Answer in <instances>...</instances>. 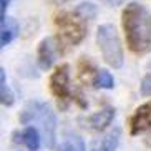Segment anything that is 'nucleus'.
Segmentation results:
<instances>
[{
    "label": "nucleus",
    "instance_id": "1",
    "mask_svg": "<svg viewBox=\"0 0 151 151\" xmlns=\"http://www.w3.org/2000/svg\"><path fill=\"white\" fill-rule=\"evenodd\" d=\"M121 23L128 48L136 55L146 53L151 48V14L141 4L133 2L123 10Z\"/></svg>",
    "mask_w": 151,
    "mask_h": 151
},
{
    "label": "nucleus",
    "instance_id": "2",
    "mask_svg": "<svg viewBox=\"0 0 151 151\" xmlns=\"http://www.w3.org/2000/svg\"><path fill=\"white\" fill-rule=\"evenodd\" d=\"M55 28H57V37L55 43L57 50L60 53H67L70 48L76 47L83 42V38L88 33V25L81 15L76 14V10H62L55 15Z\"/></svg>",
    "mask_w": 151,
    "mask_h": 151
},
{
    "label": "nucleus",
    "instance_id": "3",
    "mask_svg": "<svg viewBox=\"0 0 151 151\" xmlns=\"http://www.w3.org/2000/svg\"><path fill=\"white\" fill-rule=\"evenodd\" d=\"M32 121H38L42 124L45 145L48 148H53L55 141H57V118H55L52 108L47 103L38 101V100L27 103V106L20 113V123L27 124Z\"/></svg>",
    "mask_w": 151,
    "mask_h": 151
},
{
    "label": "nucleus",
    "instance_id": "4",
    "mask_svg": "<svg viewBox=\"0 0 151 151\" xmlns=\"http://www.w3.org/2000/svg\"><path fill=\"white\" fill-rule=\"evenodd\" d=\"M96 43L98 48L101 52L105 62L113 68H121L124 62L123 57V48H121L120 37L116 33L115 27L110 23H103L100 25L96 32Z\"/></svg>",
    "mask_w": 151,
    "mask_h": 151
},
{
    "label": "nucleus",
    "instance_id": "5",
    "mask_svg": "<svg viewBox=\"0 0 151 151\" xmlns=\"http://www.w3.org/2000/svg\"><path fill=\"white\" fill-rule=\"evenodd\" d=\"M50 91L57 98L58 106L62 110H67L68 103L71 101V91H70V67L67 63H62L55 68V71L50 75Z\"/></svg>",
    "mask_w": 151,
    "mask_h": 151
},
{
    "label": "nucleus",
    "instance_id": "6",
    "mask_svg": "<svg viewBox=\"0 0 151 151\" xmlns=\"http://www.w3.org/2000/svg\"><path fill=\"white\" fill-rule=\"evenodd\" d=\"M128 126L131 136H136V134L151 129V101L145 103L134 110V113L128 120Z\"/></svg>",
    "mask_w": 151,
    "mask_h": 151
},
{
    "label": "nucleus",
    "instance_id": "7",
    "mask_svg": "<svg viewBox=\"0 0 151 151\" xmlns=\"http://www.w3.org/2000/svg\"><path fill=\"white\" fill-rule=\"evenodd\" d=\"M115 115H116L115 108L106 106V108H103V110L96 111V113H93V115H90L88 118H85L83 123H85V126H86L88 129H93V131H103V129L113 121Z\"/></svg>",
    "mask_w": 151,
    "mask_h": 151
},
{
    "label": "nucleus",
    "instance_id": "8",
    "mask_svg": "<svg viewBox=\"0 0 151 151\" xmlns=\"http://www.w3.org/2000/svg\"><path fill=\"white\" fill-rule=\"evenodd\" d=\"M78 70V80L85 86H96V78H98V68L95 63L90 60V57H81L76 65Z\"/></svg>",
    "mask_w": 151,
    "mask_h": 151
},
{
    "label": "nucleus",
    "instance_id": "9",
    "mask_svg": "<svg viewBox=\"0 0 151 151\" xmlns=\"http://www.w3.org/2000/svg\"><path fill=\"white\" fill-rule=\"evenodd\" d=\"M38 65L42 70H48L53 65L55 58V48H53V40L52 38H43L38 45Z\"/></svg>",
    "mask_w": 151,
    "mask_h": 151
},
{
    "label": "nucleus",
    "instance_id": "10",
    "mask_svg": "<svg viewBox=\"0 0 151 151\" xmlns=\"http://www.w3.org/2000/svg\"><path fill=\"white\" fill-rule=\"evenodd\" d=\"M18 33V23L14 18L5 17L0 20V47L4 48L14 40Z\"/></svg>",
    "mask_w": 151,
    "mask_h": 151
},
{
    "label": "nucleus",
    "instance_id": "11",
    "mask_svg": "<svg viewBox=\"0 0 151 151\" xmlns=\"http://www.w3.org/2000/svg\"><path fill=\"white\" fill-rule=\"evenodd\" d=\"M20 141L30 151H37L40 148V134H38V129L33 128V126H27L20 133Z\"/></svg>",
    "mask_w": 151,
    "mask_h": 151
},
{
    "label": "nucleus",
    "instance_id": "12",
    "mask_svg": "<svg viewBox=\"0 0 151 151\" xmlns=\"http://www.w3.org/2000/svg\"><path fill=\"white\" fill-rule=\"evenodd\" d=\"M58 151H85V143L78 134L67 133L58 146Z\"/></svg>",
    "mask_w": 151,
    "mask_h": 151
},
{
    "label": "nucleus",
    "instance_id": "13",
    "mask_svg": "<svg viewBox=\"0 0 151 151\" xmlns=\"http://www.w3.org/2000/svg\"><path fill=\"white\" fill-rule=\"evenodd\" d=\"M0 98H2V105L4 106H12L14 105V93H12L10 86L7 85L4 68L0 70Z\"/></svg>",
    "mask_w": 151,
    "mask_h": 151
},
{
    "label": "nucleus",
    "instance_id": "14",
    "mask_svg": "<svg viewBox=\"0 0 151 151\" xmlns=\"http://www.w3.org/2000/svg\"><path fill=\"white\" fill-rule=\"evenodd\" d=\"M96 86L98 88H105V90L113 88V86H115L113 75H111L108 70H100L98 71V78H96Z\"/></svg>",
    "mask_w": 151,
    "mask_h": 151
},
{
    "label": "nucleus",
    "instance_id": "15",
    "mask_svg": "<svg viewBox=\"0 0 151 151\" xmlns=\"http://www.w3.org/2000/svg\"><path fill=\"white\" fill-rule=\"evenodd\" d=\"M75 10H76V14L81 15L85 20H93L95 15H96V7H95L93 4H90V2H83V4H80Z\"/></svg>",
    "mask_w": 151,
    "mask_h": 151
},
{
    "label": "nucleus",
    "instance_id": "16",
    "mask_svg": "<svg viewBox=\"0 0 151 151\" xmlns=\"http://www.w3.org/2000/svg\"><path fill=\"white\" fill-rule=\"evenodd\" d=\"M141 95L143 96H151V73H148L141 81Z\"/></svg>",
    "mask_w": 151,
    "mask_h": 151
},
{
    "label": "nucleus",
    "instance_id": "17",
    "mask_svg": "<svg viewBox=\"0 0 151 151\" xmlns=\"http://www.w3.org/2000/svg\"><path fill=\"white\" fill-rule=\"evenodd\" d=\"M100 2H103V4H105V5H108V7H116V5L124 4L126 0H100Z\"/></svg>",
    "mask_w": 151,
    "mask_h": 151
},
{
    "label": "nucleus",
    "instance_id": "18",
    "mask_svg": "<svg viewBox=\"0 0 151 151\" xmlns=\"http://www.w3.org/2000/svg\"><path fill=\"white\" fill-rule=\"evenodd\" d=\"M0 14H2V18H5V10L9 7V0H0Z\"/></svg>",
    "mask_w": 151,
    "mask_h": 151
}]
</instances>
